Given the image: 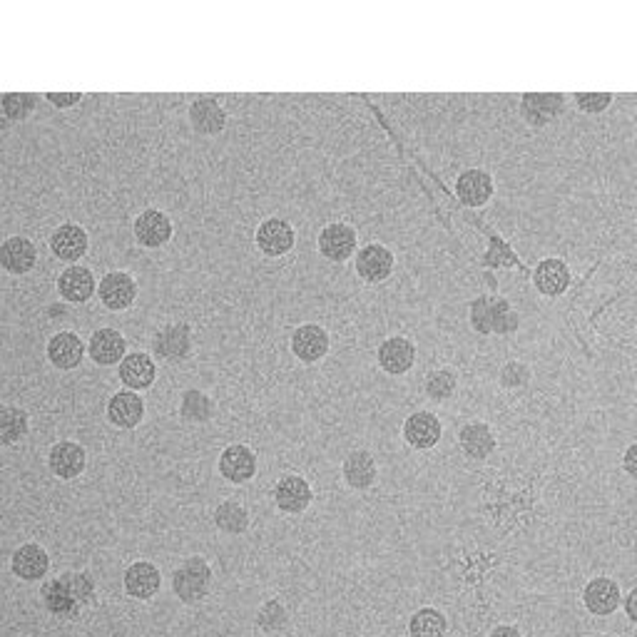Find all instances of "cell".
<instances>
[{"label":"cell","mask_w":637,"mask_h":637,"mask_svg":"<svg viewBox=\"0 0 637 637\" xmlns=\"http://www.w3.org/2000/svg\"><path fill=\"white\" fill-rule=\"evenodd\" d=\"M40 603L55 618H80V613L95 603V580L90 578V573H75V570L45 580L40 588Z\"/></svg>","instance_id":"6da1fadb"},{"label":"cell","mask_w":637,"mask_h":637,"mask_svg":"<svg viewBox=\"0 0 637 637\" xmlns=\"http://www.w3.org/2000/svg\"><path fill=\"white\" fill-rule=\"evenodd\" d=\"M468 324L481 336H511L521 326V314L506 297L481 294L468 307Z\"/></svg>","instance_id":"7a4b0ae2"},{"label":"cell","mask_w":637,"mask_h":637,"mask_svg":"<svg viewBox=\"0 0 637 637\" xmlns=\"http://www.w3.org/2000/svg\"><path fill=\"white\" fill-rule=\"evenodd\" d=\"M195 351V329L190 321H167L152 334L150 356L165 364H182Z\"/></svg>","instance_id":"3957f363"},{"label":"cell","mask_w":637,"mask_h":637,"mask_svg":"<svg viewBox=\"0 0 637 637\" xmlns=\"http://www.w3.org/2000/svg\"><path fill=\"white\" fill-rule=\"evenodd\" d=\"M212 565L202 555H190L182 560L172 573V590L180 598V603L195 605L210 595L212 590Z\"/></svg>","instance_id":"277c9868"},{"label":"cell","mask_w":637,"mask_h":637,"mask_svg":"<svg viewBox=\"0 0 637 637\" xmlns=\"http://www.w3.org/2000/svg\"><path fill=\"white\" fill-rule=\"evenodd\" d=\"M100 304L112 314H122L132 309L140 297V284L125 269H110L98 279V294Z\"/></svg>","instance_id":"5b68a950"},{"label":"cell","mask_w":637,"mask_h":637,"mask_svg":"<svg viewBox=\"0 0 637 637\" xmlns=\"http://www.w3.org/2000/svg\"><path fill=\"white\" fill-rule=\"evenodd\" d=\"M55 292H58L63 304L83 307V304H88L98 294V277H95V272L88 264H68L55 277Z\"/></svg>","instance_id":"8992f818"},{"label":"cell","mask_w":637,"mask_h":637,"mask_svg":"<svg viewBox=\"0 0 637 637\" xmlns=\"http://www.w3.org/2000/svg\"><path fill=\"white\" fill-rule=\"evenodd\" d=\"M317 249L326 262H349V259H354L356 249H359V229L349 222H341V219L324 224V227L319 229Z\"/></svg>","instance_id":"52a82bcc"},{"label":"cell","mask_w":637,"mask_h":637,"mask_svg":"<svg viewBox=\"0 0 637 637\" xmlns=\"http://www.w3.org/2000/svg\"><path fill=\"white\" fill-rule=\"evenodd\" d=\"M254 244L267 259H284L297 247V229L284 217H267L254 229Z\"/></svg>","instance_id":"ba28073f"},{"label":"cell","mask_w":637,"mask_h":637,"mask_svg":"<svg viewBox=\"0 0 637 637\" xmlns=\"http://www.w3.org/2000/svg\"><path fill=\"white\" fill-rule=\"evenodd\" d=\"M396 269V254L391 252L386 244L381 242H369L364 247L356 249L354 254V272L369 287L376 284H384L386 279H391Z\"/></svg>","instance_id":"9c48e42d"},{"label":"cell","mask_w":637,"mask_h":637,"mask_svg":"<svg viewBox=\"0 0 637 637\" xmlns=\"http://www.w3.org/2000/svg\"><path fill=\"white\" fill-rule=\"evenodd\" d=\"M132 234L142 249H162L175 237V222L160 207H147L132 219Z\"/></svg>","instance_id":"30bf717a"},{"label":"cell","mask_w":637,"mask_h":637,"mask_svg":"<svg viewBox=\"0 0 637 637\" xmlns=\"http://www.w3.org/2000/svg\"><path fill=\"white\" fill-rule=\"evenodd\" d=\"M48 249L55 259L68 264H80L90 252V234L83 224L63 222L50 232Z\"/></svg>","instance_id":"8fae6325"},{"label":"cell","mask_w":637,"mask_h":637,"mask_svg":"<svg viewBox=\"0 0 637 637\" xmlns=\"http://www.w3.org/2000/svg\"><path fill=\"white\" fill-rule=\"evenodd\" d=\"M565 107H568V98L563 93H526L518 103V115L528 127L543 130L563 117Z\"/></svg>","instance_id":"7c38bea8"},{"label":"cell","mask_w":637,"mask_h":637,"mask_svg":"<svg viewBox=\"0 0 637 637\" xmlns=\"http://www.w3.org/2000/svg\"><path fill=\"white\" fill-rule=\"evenodd\" d=\"M272 498L279 513H284V516H302L314 503V488L304 476L287 473V476H282L274 483Z\"/></svg>","instance_id":"4fadbf2b"},{"label":"cell","mask_w":637,"mask_h":637,"mask_svg":"<svg viewBox=\"0 0 637 637\" xmlns=\"http://www.w3.org/2000/svg\"><path fill=\"white\" fill-rule=\"evenodd\" d=\"M416 356H419V349H416L414 339L404 334H394L386 336L384 341L376 349V364L384 374L389 376H406L416 364Z\"/></svg>","instance_id":"5bb4252c"},{"label":"cell","mask_w":637,"mask_h":637,"mask_svg":"<svg viewBox=\"0 0 637 637\" xmlns=\"http://www.w3.org/2000/svg\"><path fill=\"white\" fill-rule=\"evenodd\" d=\"M45 356L58 371H75L88 356V344L73 329H60L45 344Z\"/></svg>","instance_id":"9a60e30c"},{"label":"cell","mask_w":637,"mask_h":637,"mask_svg":"<svg viewBox=\"0 0 637 637\" xmlns=\"http://www.w3.org/2000/svg\"><path fill=\"white\" fill-rule=\"evenodd\" d=\"M289 349L297 356L302 364H319L321 359H326L331 351V334L326 331V326L317 324V321H307V324H299L292 331V339H289Z\"/></svg>","instance_id":"2e32d148"},{"label":"cell","mask_w":637,"mask_h":637,"mask_svg":"<svg viewBox=\"0 0 637 637\" xmlns=\"http://www.w3.org/2000/svg\"><path fill=\"white\" fill-rule=\"evenodd\" d=\"M219 476L232 486H244L252 481L259 471V458L254 448L247 443H229L222 453H219Z\"/></svg>","instance_id":"e0dca14e"},{"label":"cell","mask_w":637,"mask_h":637,"mask_svg":"<svg viewBox=\"0 0 637 637\" xmlns=\"http://www.w3.org/2000/svg\"><path fill=\"white\" fill-rule=\"evenodd\" d=\"M38 267V247L23 234H10L0 242V269L10 277H28Z\"/></svg>","instance_id":"ac0fdd59"},{"label":"cell","mask_w":637,"mask_h":637,"mask_svg":"<svg viewBox=\"0 0 637 637\" xmlns=\"http://www.w3.org/2000/svg\"><path fill=\"white\" fill-rule=\"evenodd\" d=\"M535 292L543 299H558L573 284V272H570L568 262L560 257H545L535 264L531 277Z\"/></svg>","instance_id":"d6986e66"},{"label":"cell","mask_w":637,"mask_h":637,"mask_svg":"<svg viewBox=\"0 0 637 637\" xmlns=\"http://www.w3.org/2000/svg\"><path fill=\"white\" fill-rule=\"evenodd\" d=\"M187 122L200 137H219L229 125L227 107L217 98H195L187 107Z\"/></svg>","instance_id":"ffe728a7"},{"label":"cell","mask_w":637,"mask_h":637,"mask_svg":"<svg viewBox=\"0 0 637 637\" xmlns=\"http://www.w3.org/2000/svg\"><path fill=\"white\" fill-rule=\"evenodd\" d=\"M496 195V177L483 167H468L456 180V197L471 210H481Z\"/></svg>","instance_id":"44dd1931"},{"label":"cell","mask_w":637,"mask_h":637,"mask_svg":"<svg viewBox=\"0 0 637 637\" xmlns=\"http://www.w3.org/2000/svg\"><path fill=\"white\" fill-rule=\"evenodd\" d=\"M48 468L55 478L60 481H75L85 473L88 468V451L85 446H80L78 441H63L53 443L48 451Z\"/></svg>","instance_id":"7402d4cb"},{"label":"cell","mask_w":637,"mask_h":637,"mask_svg":"<svg viewBox=\"0 0 637 637\" xmlns=\"http://www.w3.org/2000/svg\"><path fill=\"white\" fill-rule=\"evenodd\" d=\"M117 376L127 391H147L157 381V361L147 351H127L125 359L117 364Z\"/></svg>","instance_id":"603a6c76"},{"label":"cell","mask_w":637,"mask_h":637,"mask_svg":"<svg viewBox=\"0 0 637 637\" xmlns=\"http://www.w3.org/2000/svg\"><path fill=\"white\" fill-rule=\"evenodd\" d=\"M10 570L25 583H40L50 573V553L40 543H23L10 555Z\"/></svg>","instance_id":"cb8c5ba5"},{"label":"cell","mask_w":637,"mask_h":637,"mask_svg":"<svg viewBox=\"0 0 637 637\" xmlns=\"http://www.w3.org/2000/svg\"><path fill=\"white\" fill-rule=\"evenodd\" d=\"M127 354V339L115 326H100L88 339V359L98 366H117Z\"/></svg>","instance_id":"d4e9b609"},{"label":"cell","mask_w":637,"mask_h":637,"mask_svg":"<svg viewBox=\"0 0 637 637\" xmlns=\"http://www.w3.org/2000/svg\"><path fill=\"white\" fill-rule=\"evenodd\" d=\"M341 478L351 491H369L379 481V463L374 453L366 448H356L341 461Z\"/></svg>","instance_id":"484cf974"},{"label":"cell","mask_w":637,"mask_h":637,"mask_svg":"<svg viewBox=\"0 0 637 637\" xmlns=\"http://www.w3.org/2000/svg\"><path fill=\"white\" fill-rule=\"evenodd\" d=\"M401 436L416 451H431L443 436L441 419L433 411H414L401 426Z\"/></svg>","instance_id":"4316f807"},{"label":"cell","mask_w":637,"mask_h":637,"mask_svg":"<svg viewBox=\"0 0 637 637\" xmlns=\"http://www.w3.org/2000/svg\"><path fill=\"white\" fill-rule=\"evenodd\" d=\"M620 600H623V590H620L618 580L600 575L593 578L583 590V603L588 613L598 615V618H608V615L618 613Z\"/></svg>","instance_id":"83f0119b"},{"label":"cell","mask_w":637,"mask_h":637,"mask_svg":"<svg viewBox=\"0 0 637 637\" xmlns=\"http://www.w3.org/2000/svg\"><path fill=\"white\" fill-rule=\"evenodd\" d=\"M105 416L120 431H132V428L140 426L142 419H145V399L140 394H135V391H117L107 401Z\"/></svg>","instance_id":"f1b7e54d"},{"label":"cell","mask_w":637,"mask_h":637,"mask_svg":"<svg viewBox=\"0 0 637 637\" xmlns=\"http://www.w3.org/2000/svg\"><path fill=\"white\" fill-rule=\"evenodd\" d=\"M122 588L130 598L152 600L162 588L160 568L150 560H137V563L127 565L125 575H122Z\"/></svg>","instance_id":"f546056e"},{"label":"cell","mask_w":637,"mask_h":637,"mask_svg":"<svg viewBox=\"0 0 637 637\" xmlns=\"http://www.w3.org/2000/svg\"><path fill=\"white\" fill-rule=\"evenodd\" d=\"M458 448L471 461H486L498 448V438L486 421H471L458 431Z\"/></svg>","instance_id":"4dcf8cb0"},{"label":"cell","mask_w":637,"mask_h":637,"mask_svg":"<svg viewBox=\"0 0 637 637\" xmlns=\"http://www.w3.org/2000/svg\"><path fill=\"white\" fill-rule=\"evenodd\" d=\"M177 411H180V419L187 421V424H210L217 406H214V399L205 391L185 389L180 394Z\"/></svg>","instance_id":"1f68e13d"},{"label":"cell","mask_w":637,"mask_h":637,"mask_svg":"<svg viewBox=\"0 0 637 637\" xmlns=\"http://www.w3.org/2000/svg\"><path fill=\"white\" fill-rule=\"evenodd\" d=\"M214 528L224 535H244L252 526V516H249L247 506L239 501H222L214 508Z\"/></svg>","instance_id":"d6a6232c"},{"label":"cell","mask_w":637,"mask_h":637,"mask_svg":"<svg viewBox=\"0 0 637 637\" xmlns=\"http://www.w3.org/2000/svg\"><path fill=\"white\" fill-rule=\"evenodd\" d=\"M30 433L28 411L13 404H0V446H15Z\"/></svg>","instance_id":"836d02e7"},{"label":"cell","mask_w":637,"mask_h":637,"mask_svg":"<svg viewBox=\"0 0 637 637\" xmlns=\"http://www.w3.org/2000/svg\"><path fill=\"white\" fill-rule=\"evenodd\" d=\"M424 391L431 401L436 404H446L456 396L458 391V374L451 366H438V369L428 371L424 379Z\"/></svg>","instance_id":"e575fe53"},{"label":"cell","mask_w":637,"mask_h":637,"mask_svg":"<svg viewBox=\"0 0 637 637\" xmlns=\"http://www.w3.org/2000/svg\"><path fill=\"white\" fill-rule=\"evenodd\" d=\"M38 93H3L0 95V112L10 122H28L38 112Z\"/></svg>","instance_id":"d590c367"},{"label":"cell","mask_w":637,"mask_h":637,"mask_svg":"<svg viewBox=\"0 0 637 637\" xmlns=\"http://www.w3.org/2000/svg\"><path fill=\"white\" fill-rule=\"evenodd\" d=\"M448 620L441 610L421 608L411 615L409 635L411 637H446Z\"/></svg>","instance_id":"8d00e7d4"},{"label":"cell","mask_w":637,"mask_h":637,"mask_svg":"<svg viewBox=\"0 0 637 637\" xmlns=\"http://www.w3.org/2000/svg\"><path fill=\"white\" fill-rule=\"evenodd\" d=\"M533 381V371L526 361H518L511 359L498 369V384L508 391H521L526 389L528 384Z\"/></svg>","instance_id":"74e56055"},{"label":"cell","mask_w":637,"mask_h":637,"mask_svg":"<svg viewBox=\"0 0 637 637\" xmlns=\"http://www.w3.org/2000/svg\"><path fill=\"white\" fill-rule=\"evenodd\" d=\"M289 613L279 600H267V603L259 608L257 613V625L264 633H279V630L287 628Z\"/></svg>","instance_id":"f35d334b"},{"label":"cell","mask_w":637,"mask_h":637,"mask_svg":"<svg viewBox=\"0 0 637 637\" xmlns=\"http://www.w3.org/2000/svg\"><path fill=\"white\" fill-rule=\"evenodd\" d=\"M613 93H575L573 103L583 115H603L613 105Z\"/></svg>","instance_id":"ab89813d"},{"label":"cell","mask_w":637,"mask_h":637,"mask_svg":"<svg viewBox=\"0 0 637 637\" xmlns=\"http://www.w3.org/2000/svg\"><path fill=\"white\" fill-rule=\"evenodd\" d=\"M43 100H48L55 110H70L78 107L85 100L83 93H43Z\"/></svg>","instance_id":"60d3db41"},{"label":"cell","mask_w":637,"mask_h":637,"mask_svg":"<svg viewBox=\"0 0 637 637\" xmlns=\"http://www.w3.org/2000/svg\"><path fill=\"white\" fill-rule=\"evenodd\" d=\"M623 468L630 478H637V443H630L623 456Z\"/></svg>","instance_id":"b9f144b4"},{"label":"cell","mask_w":637,"mask_h":637,"mask_svg":"<svg viewBox=\"0 0 637 637\" xmlns=\"http://www.w3.org/2000/svg\"><path fill=\"white\" fill-rule=\"evenodd\" d=\"M620 605H625V613H628V620H633V623H637V588L630 590V593L625 595L623 600H620Z\"/></svg>","instance_id":"7bdbcfd3"},{"label":"cell","mask_w":637,"mask_h":637,"mask_svg":"<svg viewBox=\"0 0 637 637\" xmlns=\"http://www.w3.org/2000/svg\"><path fill=\"white\" fill-rule=\"evenodd\" d=\"M488 637H523L521 630L513 628V625H498V628L491 630V635Z\"/></svg>","instance_id":"ee69618b"}]
</instances>
